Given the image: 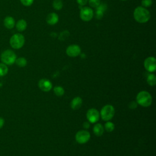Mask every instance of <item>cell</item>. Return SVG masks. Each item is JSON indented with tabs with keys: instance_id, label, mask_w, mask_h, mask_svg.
Listing matches in <instances>:
<instances>
[{
	"instance_id": "1",
	"label": "cell",
	"mask_w": 156,
	"mask_h": 156,
	"mask_svg": "<svg viewBox=\"0 0 156 156\" xmlns=\"http://www.w3.org/2000/svg\"><path fill=\"white\" fill-rule=\"evenodd\" d=\"M133 17L136 21L139 23H145L149 21L151 18L150 12L142 6L136 7L133 12Z\"/></svg>"
},
{
	"instance_id": "2",
	"label": "cell",
	"mask_w": 156,
	"mask_h": 156,
	"mask_svg": "<svg viewBox=\"0 0 156 156\" xmlns=\"http://www.w3.org/2000/svg\"><path fill=\"white\" fill-rule=\"evenodd\" d=\"M137 104L142 107H147L151 105L152 98L151 94L146 91H141L138 93L136 97Z\"/></svg>"
},
{
	"instance_id": "3",
	"label": "cell",
	"mask_w": 156,
	"mask_h": 156,
	"mask_svg": "<svg viewBox=\"0 0 156 156\" xmlns=\"http://www.w3.org/2000/svg\"><path fill=\"white\" fill-rule=\"evenodd\" d=\"M25 43V38L23 35L20 33L13 34L10 38L9 43L10 46L15 49L21 48Z\"/></svg>"
},
{
	"instance_id": "4",
	"label": "cell",
	"mask_w": 156,
	"mask_h": 156,
	"mask_svg": "<svg viewBox=\"0 0 156 156\" xmlns=\"http://www.w3.org/2000/svg\"><path fill=\"white\" fill-rule=\"evenodd\" d=\"M16 59V55L14 51L11 49L4 50L1 54V60L2 62L6 65H12L15 63Z\"/></svg>"
},
{
	"instance_id": "5",
	"label": "cell",
	"mask_w": 156,
	"mask_h": 156,
	"mask_svg": "<svg viewBox=\"0 0 156 156\" xmlns=\"http://www.w3.org/2000/svg\"><path fill=\"white\" fill-rule=\"evenodd\" d=\"M115 108L112 105H104L101 110V116L102 118V119L104 121H109L115 115Z\"/></svg>"
},
{
	"instance_id": "6",
	"label": "cell",
	"mask_w": 156,
	"mask_h": 156,
	"mask_svg": "<svg viewBox=\"0 0 156 156\" xmlns=\"http://www.w3.org/2000/svg\"><path fill=\"white\" fill-rule=\"evenodd\" d=\"M75 138L78 143L85 144L90 139V134L86 130H81L76 133Z\"/></svg>"
},
{
	"instance_id": "7",
	"label": "cell",
	"mask_w": 156,
	"mask_h": 156,
	"mask_svg": "<svg viewBox=\"0 0 156 156\" xmlns=\"http://www.w3.org/2000/svg\"><path fill=\"white\" fill-rule=\"evenodd\" d=\"M93 11L89 7H83L80 9V17L84 21H90L93 17Z\"/></svg>"
},
{
	"instance_id": "8",
	"label": "cell",
	"mask_w": 156,
	"mask_h": 156,
	"mask_svg": "<svg viewBox=\"0 0 156 156\" xmlns=\"http://www.w3.org/2000/svg\"><path fill=\"white\" fill-rule=\"evenodd\" d=\"M144 66L145 69L151 73L154 72L156 69V59L154 57H149L144 60Z\"/></svg>"
},
{
	"instance_id": "9",
	"label": "cell",
	"mask_w": 156,
	"mask_h": 156,
	"mask_svg": "<svg viewBox=\"0 0 156 156\" xmlns=\"http://www.w3.org/2000/svg\"><path fill=\"white\" fill-rule=\"evenodd\" d=\"M99 113L96 108L89 109L87 112V118L91 123L96 122L99 119Z\"/></svg>"
},
{
	"instance_id": "10",
	"label": "cell",
	"mask_w": 156,
	"mask_h": 156,
	"mask_svg": "<svg viewBox=\"0 0 156 156\" xmlns=\"http://www.w3.org/2000/svg\"><path fill=\"white\" fill-rule=\"evenodd\" d=\"M81 49L79 46L77 44H71L68 46L66 49V54L71 57H75L80 55Z\"/></svg>"
},
{
	"instance_id": "11",
	"label": "cell",
	"mask_w": 156,
	"mask_h": 156,
	"mask_svg": "<svg viewBox=\"0 0 156 156\" xmlns=\"http://www.w3.org/2000/svg\"><path fill=\"white\" fill-rule=\"evenodd\" d=\"M38 87L41 91L48 92L52 89V85L49 80L47 79H41L38 82Z\"/></svg>"
},
{
	"instance_id": "12",
	"label": "cell",
	"mask_w": 156,
	"mask_h": 156,
	"mask_svg": "<svg viewBox=\"0 0 156 156\" xmlns=\"http://www.w3.org/2000/svg\"><path fill=\"white\" fill-rule=\"evenodd\" d=\"M107 5L105 3L100 4L97 7H96V18L98 20H101L103 16L104 13L107 9Z\"/></svg>"
},
{
	"instance_id": "13",
	"label": "cell",
	"mask_w": 156,
	"mask_h": 156,
	"mask_svg": "<svg viewBox=\"0 0 156 156\" xmlns=\"http://www.w3.org/2000/svg\"><path fill=\"white\" fill-rule=\"evenodd\" d=\"M46 23L51 26L55 25L58 21V16L56 13L52 12L48 14L46 16Z\"/></svg>"
},
{
	"instance_id": "14",
	"label": "cell",
	"mask_w": 156,
	"mask_h": 156,
	"mask_svg": "<svg viewBox=\"0 0 156 156\" xmlns=\"http://www.w3.org/2000/svg\"><path fill=\"white\" fill-rule=\"evenodd\" d=\"M4 26L8 29H12L15 26V19L10 16H7L3 21Z\"/></svg>"
},
{
	"instance_id": "15",
	"label": "cell",
	"mask_w": 156,
	"mask_h": 156,
	"mask_svg": "<svg viewBox=\"0 0 156 156\" xmlns=\"http://www.w3.org/2000/svg\"><path fill=\"white\" fill-rule=\"evenodd\" d=\"M82 104V99L81 98L77 96L73 98L71 102V107L73 110H77L79 109Z\"/></svg>"
},
{
	"instance_id": "16",
	"label": "cell",
	"mask_w": 156,
	"mask_h": 156,
	"mask_svg": "<svg viewBox=\"0 0 156 156\" xmlns=\"http://www.w3.org/2000/svg\"><path fill=\"white\" fill-rule=\"evenodd\" d=\"M15 27L18 31L23 32L25 30L27 27V22L24 19H20L15 23Z\"/></svg>"
},
{
	"instance_id": "17",
	"label": "cell",
	"mask_w": 156,
	"mask_h": 156,
	"mask_svg": "<svg viewBox=\"0 0 156 156\" xmlns=\"http://www.w3.org/2000/svg\"><path fill=\"white\" fill-rule=\"evenodd\" d=\"M104 127L101 125V124L97 123L93 127V132L95 134V135L98 136H100L102 135L104 133Z\"/></svg>"
},
{
	"instance_id": "18",
	"label": "cell",
	"mask_w": 156,
	"mask_h": 156,
	"mask_svg": "<svg viewBox=\"0 0 156 156\" xmlns=\"http://www.w3.org/2000/svg\"><path fill=\"white\" fill-rule=\"evenodd\" d=\"M15 63L19 67H24L27 65V60L24 57L16 58Z\"/></svg>"
},
{
	"instance_id": "19",
	"label": "cell",
	"mask_w": 156,
	"mask_h": 156,
	"mask_svg": "<svg viewBox=\"0 0 156 156\" xmlns=\"http://www.w3.org/2000/svg\"><path fill=\"white\" fill-rule=\"evenodd\" d=\"M147 82L151 86H154L156 83V77L154 74H150L147 77Z\"/></svg>"
},
{
	"instance_id": "20",
	"label": "cell",
	"mask_w": 156,
	"mask_h": 156,
	"mask_svg": "<svg viewBox=\"0 0 156 156\" xmlns=\"http://www.w3.org/2000/svg\"><path fill=\"white\" fill-rule=\"evenodd\" d=\"M63 5V2L61 0H54L52 2V7L56 10H61Z\"/></svg>"
},
{
	"instance_id": "21",
	"label": "cell",
	"mask_w": 156,
	"mask_h": 156,
	"mask_svg": "<svg viewBox=\"0 0 156 156\" xmlns=\"http://www.w3.org/2000/svg\"><path fill=\"white\" fill-rule=\"evenodd\" d=\"M54 92L57 96H62L65 93V90L63 87L60 86H55L54 88Z\"/></svg>"
},
{
	"instance_id": "22",
	"label": "cell",
	"mask_w": 156,
	"mask_h": 156,
	"mask_svg": "<svg viewBox=\"0 0 156 156\" xmlns=\"http://www.w3.org/2000/svg\"><path fill=\"white\" fill-rule=\"evenodd\" d=\"M8 67L5 64L0 63V77L6 75L8 73Z\"/></svg>"
},
{
	"instance_id": "23",
	"label": "cell",
	"mask_w": 156,
	"mask_h": 156,
	"mask_svg": "<svg viewBox=\"0 0 156 156\" xmlns=\"http://www.w3.org/2000/svg\"><path fill=\"white\" fill-rule=\"evenodd\" d=\"M104 127H105V129L107 132H112L114 129H115V125L112 122H110V121H107L105 124V126H104Z\"/></svg>"
},
{
	"instance_id": "24",
	"label": "cell",
	"mask_w": 156,
	"mask_h": 156,
	"mask_svg": "<svg viewBox=\"0 0 156 156\" xmlns=\"http://www.w3.org/2000/svg\"><path fill=\"white\" fill-rule=\"evenodd\" d=\"M90 7L96 8L101 4V0H88Z\"/></svg>"
},
{
	"instance_id": "25",
	"label": "cell",
	"mask_w": 156,
	"mask_h": 156,
	"mask_svg": "<svg viewBox=\"0 0 156 156\" xmlns=\"http://www.w3.org/2000/svg\"><path fill=\"white\" fill-rule=\"evenodd\" d=\"M69 35V32L67 30H64L63 32H62L60 34V35H59V40H66Z\"/></svg>"
},
{
	"instance_id": "26",
	"label": "cell",
	"mask_w": 156,
	"mask_h": 156,
	"mask_svg": "<svg viewBox=\"0 0 156 156\" xmlns=\"http://www.w3.org/2000/svg\"><path fill=\"white\" fill-rule=\"evenodd\" d=\"M152 4V0H142L141 1V5L143 7H149L151 6Z\"/></svg>"
},
{
	"instance_id": "27",
	"label": "cell",
	"mask_w": 156,
	"mask_h": 156,
	"mask_svg": "<svg viewBox=\"0 0 156 156\" xmlns=\"http://www.w3.org/2000/svg\"><path fill=\"white\" fill-rule=\"evenodd\" d=\"M20 1L23 5L26 7L30 6L34 2V0H20Z\"/></svg>"
},
{
	"instance_id": "28",
	"label": "cell",
	"mask_w": 156,
	"mask_h": 156,
	"mask_svg": "<svg viewBox=\"0 0 156 156\" xmlns=\"http://www.w3.org/2000/svg\"><path fill=\"white\" fill-rule=\"evenodd\" d=\"M76 1L80 6H83L88 2V0H76Z\"/></svg>"
},
{
	"instance_id": "29",
	"label": "cell",
	"mask_w": 156,
	"mask_h": 156,
	"mask_svg": "<svg viewBox=\"0 0 156 156\" xmlns=\"http://www.w3.org/2000/svg\"><path fill=\"white\" fill-rule=\"evenodd\" d=\"M90 123H89L88 122H84L83 124V127L85 129L89 128V127H90Z\"/></svg>"
},
{
	"instance_id": "30",
	"label": "cell",
	"mask_w": 156,
	"mask_h": 156,
	"mask_svg": "<svg viewBox=\"0 0 156 156\" xmlns=\"http://www.w3.org/2000/svg\"><path fill=\"white\" fill-rule=\"evenodd\" d=\"M4 124V119L2 117H0V129L2 127Z\"/></svg>"
},
{
	"instance_id": "31",
	"label": "cell",
	"mask_w": 156,
	"mask_h": 156,
	"mask_svg": "<svg viewBox=\"0 0 156 156\" xmlns=\"http://www.w3.org/2000/svg\"><path fill=\"white\" fill-rule=\"evenodd\" d=\"M129 104H130V105H129V107L130 108H132V109H133V106L134 105L135 107H137V103H136L135 102H131Z\"/></svg>"
},
{
	"instance_id": "32",
	"label": "cell",
	"mask_w": 156,
	"mask_h": 156,
	"mask_svg": "<svg viewBox=\"0 0 156 156\" xmlns=\"http://www.w3.org/2000/svg\"><path fill=\"white\" fill-rule=\"evenodd\" d=\"M121 1H126V0H121Z\"/></svg>"
}]
</instances>
